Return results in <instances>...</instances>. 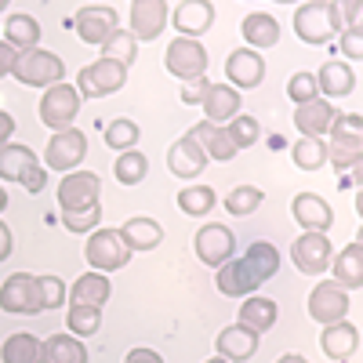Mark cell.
<instances>
[{"label": "cell", "mask_w": 363, "mask_h": 363, "mask_svg": "<svg viewBox=\"0 0 363 363\" xmlns=\"http://www.w3.org/2000/svg\"><path fill=\"white\" fill-rule=\"evenodd\" d=\"M113 174L120 186H138V182L149 174V160L138 153V149H131V153H120L116 164H113Z\"/></svg>", "instance_id": "ab89813d"}, {"label": "cell", "mask_w": 363, "mask_h": 363, "mask_svg": "<svg viewBox=\"0 0 363 363\" xmlns=\"http://www.w3.org/2000/svg\"><path fill=\"white\" fill-rule=\"evenodd\" d=\"M225 211L229 215H236V218H247V215H255V211L262 207V189L258 186H236L225 200Z\"/></svg>", "instance_id": "7bdbcfd3"}, {"label": "cell", "mask_w": 363, "mask_h": 363, "mask_svg": "<svg viewBox=\"0 0 363 363\" xmlns=\"http://www.w3.org/2000/svg\"><path fill=\"white\" fill-rule=\"evenodd\" d=\"M15 80L29 84V87H55L66 80V66L62 58H58L55 51H44V48H29V51H18L15 58Z\"/></svg>", "instance_id": "3957f363"}, {"label": "cell", "mask_w": 363, "mask_h": 363, "mask_svg": "<svg viewBox=\"0 0 363 363\" xmlns=\"http://www.w3.org/2000/svg\"><path fill=\"white\" fill-rule=\"evenodd\" d=\"M18 186L26 189V193H44V186H48V167H33V171H26V178L18 182Z\"/></svg>", "instance_id": "f907efd6"}, {"label": "cell", "mask_w": 363, "mask_h": 363, "mask_svg": "<svg viewBox=\"0 0 363 363\" xmlns=\"http://www.w3.org/2000/svg\"><path fill=\"white\" fill-rule=\"evenodd\" d=\"M124 84H128V66L113 62V58H99V62L80 69L77 95L80 99H106V95H116Z\"/></svg>", "instance_id": "8992f818"}, {"label": "cell", "mask_w": 363, "mask_h": 363, "mask_svg": "<svg viewBox=\"0 0 363 363\" xmlns=\"http://www.w3.org/2000/svg\"><path fill=\"white\" fill-rule=\"evenodd\" d=\"M338 48H342L345 58H352V62L363 58V29L359 26L356 29H342V33H338Z\"/></svg>", "instance_id": "c3c4849f"}, {"label": "cell", "mask_w": 363, "mask_h": 363, "mask_svg": "<svg viewBox=\"0 0 363 363\" xmlns=\"http://www.w3.org/2000/svg\"><path fill=\"white\" fill-rule=\"evenodd\" d=\"M196 258L203 262V265H211V269H218V265H225L233 255H236V236H233V229L229 225H200L196 229Z\"/></svg>", "instance_id": "4fadbf2b"}, {"label": "cell", "mask_w": 363, "mask_h": 363, "mask_svg": "<svg viewBox=\"0 0 363 363\" xmlns=\"http://www.w3.org/2000/svg\"><path fill=\"white\" fill-rule=\"evenodd\" d=\"M335 106H330L327 99H313V102H301L294 109V128L301 138H323L330 131V124H335Z\"/></svg>", "instance_id": "d6986e66"}, {"label": "cell", "mask_w": 363, "mask_h": 363, "mask_svg": "<svg viewBox=\"0 0 363 363\" xmlns=\"http://www.w3.org/2000/svg\"><path fill=\"white\" fill-rule=\"evenodd\" d=\"M87 157V135L77 131V128H66V131H55L48 138V149H44V164L55 167V171H73L80 167Z\"/></svg>", "instance_id": "9c48e42d"}, {"label": "cell", "mask_w": 363, "mask_h": 363, "mask_svg": "<svg viewBox=\"0 0 363 363\" xmlns=\"http://www.w3.org/2000/svg\"><path fill=\"white\" fill-rule=\"evenodd\" d=\"M4 8H8V4H4V0H0V11H4Z\"/></svg>", "instance_id": "91938a15"}, {"label": "cell", "mask_w": 363, "mask_h": 363, "mask_svg": "<svg viewBox=\"0 0 363 363\" xmlns=\"http://www.w3.org/2000/svg\"><path fill=\"white\" fill-rule=\"evenodd\" d=\"M15 58H18V51L0 40V77H8V73L15 69Z\"/></svg>", "instance_id": "816d5d0a"}, {"label": "cell", "mask_w": 363, "mask_h": 363, "mask_svg": "<svg viewBox=\"0 0 363 363\" xmlns=\"http://www.w3.org/2000/svg\"><path fill=\"white\" fill-rule=\"evenodd\" d=\"M69 26L77 29V37H80L84 44H99V48L120 29L116 11L106 8V4H87V8H80V11L69 18Z\"/></svg>", "instance_id": "8fae6325"}, {"label": "cell", "mask_w": 363, "mask_h": 363, "mask_svg": "<svg viewBox=\"0 0 363 363\" xmlns=\"http://www.w3.org/2000/svg\"><path fill=\"white\" fill-rule=\"evenodd\" d=\"M87 262H91V272H113V269H124L131 262V247L124 244L120 229H95L87 236V247H84Z\"/></svg>", "instance_id": "277c9868"}, {"label": "cell", "mask_w": 363, "mask_h": 363, "mask_svg": "<svg viewBox=\"0 0 363 363\" xmlns=\"http://www.w3.org/2000/svg\"><path fill=\"white\" fill-rule=\"evenodd\" d=\"M291 157H294V167H301V171H320L327 164V142L323 138H298L291 145Z\"/></svg>", "instance_id": "8d00e7d4"}, {"label": "cell", "mask_w": 363, "mask_h": 363, "mask_svg": "<svg viewBox=\"0 0 363 363\" xmlns=\"http://www.w3.org/2000/svg\"><path fill=\"white\" fill-rule=\"evenodd\" d=\"M240 29H244V40L251 48H277L280 44V22L272 15H265V11L247 15L244 22H240Z\"/></svg>", "instance_id": "d6a6232c"}, {"label": "cell", "mask_w": 363, "mask_h": 363, "mask_svg": "<svg viewBox=\"0 0 363 363\" xmlns=\"http://www.w3.org/2000/svg\"><path fill=\"white\" fill-rule=\"evenodd\" d=\"M37 40H40V22L33 15H22V11L8 15V22H4V44L8 48L29 51V48H37Z\"/></svg>", "instance_id": "1f68e13d"}, {"label": "cell", "mask_w": 363, "mask_h": 363, "mask_svg": "<svg viewBox=\"0 0 363 363\" xmlns=\"http://www.w3.org/2000/svg\"><path fill=\"white\" fill-rule=\"evenodd\" d=\"M356 345H359V330H356L349 320L323 327V335H320V349H323V356H327V359H338V363H345V359L356 352Z\"/></svg>", "instance_id": "603a6c76"}, {"label": "cell", "mask_w": 363, "mask_h": 363, "mask_svg": "<svg viewBox=\"0 0 363 363\" xmlns=\"http://www.w3.org/2000/svg\"><path fill=\"white\" fill-rule=\"evenodd\" d=\"M102 58H113V62H120V66H131L135 62V55H138V40L128 33V29H116V33L102 44Z\"/></svg>", "instance_id": "ee69618b"}, {"label": "cell", "mask_w": 363, "mask_h": 363, "mask_svg": "<svg viewBox=\"0 0 363 363\" xmlns=\"http://www.w3.org/2000/svg\"><path fill=\"white\" fill-rule=\"evenodd\" d=\"M189 138L203 149V157H211V160H233L236 157V145L229 142V135H225V128H218V124H207V120H200V124L189 131Z\"/></svg>", "instance_id": "4316f807"}, {"label": "cell", "mask_w": 363, "mask_h": 363, "mask_svg": "<svg viewBox=\"0 0 363 363\" xmlns=\"http://www.w3.org/2000/svg\"><path fill=\"white\" fill-rule=\"evenodd\" d=\"M138 135L142 131H138V124H135L131 116H116V120H109V124H106V145L116 149V153H131Z\"/></svg>", "instance_id": "74e56055"}, {"label": "cell", "mask_w": 363, "mask_h": 363, "mask_svg": "<svg viewBox=\"0 0 363 363\" xmlns=\"http://www.w3.org/2000/svg\"><path fill=\"white\" fill-rule=\"evenodd\" d=\"M167 167H171V174H178V178H196L203 167H207V157H203V149L189 138V135H182L174 145H171V153H167Z\"/></svg>", "instance_id": "7402d4cb"}, {"label": "cell", "mask_w": 363, "mask_h": 363, "mask_svg": "<svg viewBox=\"0 0 363 363\" xmlns=\"http://www.w3.org/2000/svg\"><path fill=\"white\" fill-rule=\"evenodd\" d=\"M277 363H309L306 356H298V352H287V356H280Z\"/></svg>", "instance_id": "9f6ffc18"}, {"label": "cell", "mask_w": 363, "mask_h": 363, "mask_svg": "<svg viewBox=\"0 0 363 363\" xmlns=\"http://www.w3.org/2000/svg\"><path fill=\"white\" fill-rule=\"evenodd\" d=\"M164 66H167V73L178 77L182 84H186V80H196V77H203V69H207V51H203L200 40L174 37V40L167 44Z\"/></svg>", "instance_id": "ba28073f"}, {"label": "cell", "mask_w": 363, "mask_h": 363, "mask_svg": "<svg viewBox=\"0 0 363 363\" xmlns=\"http://www.w3.org/2000/svg\"><path fill=\"white\" fill-rule=\"evenodd\" d=\"M225 135H229V142L236 145V153H240V149H251V145L262 138V124H258L255 116L240 113V116H233L229 124H225Z\"/></svg>", "instance_id": "b9f144b4"}, {"label": "cell", "mask_w": 363, "mask_h": 363, "mask_svg": "<svg viewBox=\"0 0 363 363\" xmlns=\"http://www.w3.org/2000/svg\"><path fill=\"white\" fill-rule=\"evenodd\" d=\"M66 323H69V335H73V338H91V335H99V327H102V309L69 306Z\"/></svg>", "instance_id": "60d3db41"}, {"label": "cell", "mask_w": 363, "mask_h": 363, "mask_svg": "<svg viewBox=\"0 0 363 363\" xmlns=\"http://www.w3.org/2000/svg\"><path fill=\"white\" fill-rule=\"evenodd\" d=\"M11 135H15V116L0 109V149H4V145L11 142Z\"/></svg>", "instance_id": "db71d44e"}, {"label": "cell", "mask_w": 363, "mask_h": 363, "mask_svg": "<svg viewBox=\"0 0 363 363\" xmlns=\"http://www.w3.org/2000/svg\"><path fill=\"white\" fill-rule=\"evenodd\" d=\"M330 240L327 233H301L291 247V258H294V269L306 272V277H320V272L330 269Z\"/></svg>", "instance_id": "7c38bea8"}, {"label": "cell", "mask_w": 363, "mask_h": 363, "mask_svg": "<svg viewBox=\"0 0 363 363\" xmlns=\"http://www.w3.org/2000/svg\"><path fill=\"white\" fill-rule=\"evenodd\" d=\"M120 236H124V244L131 247V255H142V251H153V247H160L164 229H160V222H153V218L138 215V218H128V222H124Z\"/></svg>", "instance_id": "83f0119b"}, {"label": "cell", "mask_w": 363, "mask_h": 363, "mask_svg": "<svg viewBox=\"0 0 363 363\" xmlns=\"http://www.w3.org/2000/svg\"><path fill=\"white\" fill-rule=\"evenodd\" d=\"M207 87H211V80L196 77V80H186V84H182L178 95H182V102H186V106H200V102H203V95H207Z\"/></svg>", "instance_id": "681fc988"}, {"label": "cell", "mask_w": 363, "mask_h": 363, "mask_svg": "<svg viewBox=\"0 0 363 363\" xmlns=\"http://www.w3.org/2000/svg\"><path fill=\"white\" fill-rule=\"evenodd\" d=\"M171 18V8L164 0H135L131 4V29L128 33L135 40H157L164 33V26Z\"/></svg>", "instance_id": "2e32d148"}, {"label": "cell", "mask_w": 363, "mask_h": 363, "mask_svg": "<svg viewBox=\"0 0 363 363\" xmlns=\"http://www.w3.org/2000/svg\"><path fill=\"white\" fill-rule=\"evenodd\" d=\"M40 363H87V349L73 335H51L40 342Z\"/></svg>", "instance_id": "f546056e"}, {"label": "cell", "mask_w": 363, "mask_h": 363, "mask_svg": "<svg viewBox=\"0 0 363 363\" xmlns=\"http://www.w3.org/2000/svg\"><path fill=\"white\" fill-rule=\"evenodd\" d=\"M316 87H320V95H327V99H345V95H352V87H356V73H352L349 62L330 58V62H323L320 73H316Z\"/></svg>", "instance_id": "cb8c5ba5"}, {"label": "cell", "mask_w": 363, "mask_h": 363, "mask_svg": "<svg viewBox=\"0 0 363 363\" xmlns=\"http://www.w3.org/2000/svg\"><path fill=\"white\" fill-rule=\"evenodd\" d=\"M113 287H109V277L102 272H84V277L73 284V306H87V309H102L109 301Z\"/></svg>", "instance_id": "4dcf8cb0"}, {"label": "cell", "mask_w": 363, "mask_h": 363, "mask_svg": "<svg viewBox=\"0 0 363 363\" xmlns=\"http://www.w3.org/2000/svg\"><path fill=\"white\" fill-rule=\"evenodd\" d=\"M102 203V178L95 171H69L58 182V207L62 215H77V211L99 207Z\"/></svg>", "instance_id": "5b68a950"}, {"label": "cell", "mask_w": 363, "mask_h": 363, "mask_svg": "<svg viewBox=\"0 0 363 363\" xmlns=\"http://www.w3.org/2000/svg\"><path fill=\"white\" fill-rule=\"evenodd\" d=\"M218 356L222 359H251L255 352H258V335L255 330H247V327H240V323H233V327H222L218 330Z\"/></svg>", "instance_id": "484cf974"}, {"label": "cell", "mask_w": 363, "mask_h": 363, "mask_svg": "<svg viewBox=\"0 0 363 363\" xmlns=\"http://www.w3.org/2000/svg\"><path fill=\"white\" fill-rule=\"evenodd\" d=\"M40 160L29 145H18V142H8L4 149H0V178L4 182H22L26 171H33Z\"/></svg>", "instance_id": "f1b7e54d"}, {"label": "cell", "mask_w": 363, "mask_h": 363, "mask_svg": "<svg viewBox=\"0 0 363 363\" xmlns=\"http://www.w3.org/2000/svg\"><path fill=\"white\" fill-rule=\"evenodd\" d=\"M287 95H291V102L294 106H301V102H313V99H320V87H316V73H294L291 80H287Z\"/></svg>", "instance_id": "bcb514c9"}, {"label": "cell", "mask_w": 363, "mask_h": 363, "mask_svg": "<svg viewBox=\"0 0 363 363\" xmlns=\"http://www.w3.org/2000/svg\"><path fill=\"white\" fill-rule=\"evenodd\" d=\"M124 363H164V359H160V352H153V349H131V352L124 356Z\"/></svg>", "instance_id": "f5cc1de1"}, {"label": "cell", "mask_w": 363, "mask_h": 363, "mask_svg": "<svg viewBox=\"0 0 363 363\" xmlns=\"http://www.w3.org/2000/svg\"><path fill=\"white\" fill-rule=\"evenodd\" d=\"M0 309L11 316H37L40 301H37V277L29 272H11V277L0 284Z\"/></svg>", "instance_id": "30bf717a"}, {"label": "cell", "mask_w": 363, "mask_h": 363, "mask_svg": "<svg viewBox=\"0 0 363 363\" xmlns=\"http://www.w3.org/2000/svg\"><path fill=\"white\" fill-rule=\"evenodd\" d=\"M62 222H66L69 233H95V225L102 222V203L87 207V211H77V215H62Z\"/></svg>", "instance_id": "7dc6e473"}, {"label": "cell", "mask_w": 363, "mask_h": 363, "mask_svg": "<svg viewBox=\"0 0 363 363\" xmlns=\"http://www.w3.org/2000/svg\"><path fill=\"white\" fill-rule=\"evenodd\" d=\"M244 262H247V269L255 272V280H258V284H265V280L277 277V269H280V251L272 247V244H265V240H258V244H251V247H247Z\"/></svg>", "instance_id": "e575fe53"}, {"label": "cell", "mask_w": 363, "mask_h": 363, "mask_svg": "<svg viewBox=\"0 0 363 363\" xmlns=\"http://www.w3.org/2000/svg\"><path fill=\"white\" fill-rule=\"evenodd\" d=\"M240 320V327H247V330H255V335H265L269 327H277V316H280V309H277V301L272 298H262V294H251V298H244V306H240V313H236Z\"/></svg>", "instance_id": "d4e9b609"}, {"label": "cell", "mask_w": 363, "mask_h": 363, "mask_svg": "<svg viewBox=\"0 0 363 363\" xmlns=\"http://www.w3.org/2000/svg\"><path fill=\"white\" fill-rule=\"evenodd\" d=\"M215 203H218V196H215L211 186H186L178 193V207L186 211L189 218H200V215H207V211H215Z\"/></svg>", "instance_id": "f35d334b"}, {"label": "cell", "mask_w": 363, "mask_h": 363, "mask_svg": "<svg viewBox=\"0 0 363 363\" xmlns=\"http://www.w3.org/2000/svg\"><path fill=\"white\" fill-rule=\"evenodd\" d=\"M327 135L335 138L327 145V160H335L338 171L359 167V160H363V116L359 113H338Z\"/></svg>", "instance_id": "7a4b0ae2"}, {"label": "cell", "mask_w": 363, "mask_h": 363, "mask_svg": "<svg viewBox=\"0 0 363 363\" xmlns=\"http://www.w3.org/2000/svg\"><path fill=\"white\" fill-rule=\"evenodd\" d=\"M225 77L233 80L229 87L233 91H251V87H258L262 84V77H265V62H262V55L258 51H247V48H240V51H233L229 58H225Z\"/></svg>", "instance_id": "ac0fdd59"}, {"label": "cell", "mask_w": 363, "mask_h": 363, "mask_svg": "<svg viewBox=\"0 0 363 363\" xmlns=\"http://www.w3.org/2000/svg\"><path fill=\"white\" fill-rule=\"evenodd\" d=\"M306 309H309V316H313L316 323H323V327L342 323L345 313H349V294H345L338 284H316Z\"/></svg>", "instance_id": "5bb4252c"}, {"label": "cell", "mask_w": 363, "mask_h": 363, "mask_svg": "<svg viewBox=\"0 0 363 363\" xmlns=\"http://www.w3.org/2000/svg\"><path fill=\"white\" fill-rule=\"evenodd\" d=\"M200 109H203L207 124L225 128L233 116H240V91H233L229 84H211L207 95H203V102H200Z\"/></svg>", "instance_id": "ffe728a7"}, {"label": "cell", "mask_w": 363, "mask_h": 363, "mask_svg": "<svg viewBox=\"0 0 363 363\" xmlns=\"http://www.w3.org/2000/svg\"><path fill=\"white\" fill-rule=\"evenodd\" d=\"M207 363H229V359H222V356H211Z\"/></svg>", "instance_id": "680465c9"}, {"label": "cell", "mask_w": 363, "mask_h": 363, "mask_svg": "<svg viewBox=\"0 0 363 363\" xmlns=\"http://www.w3.org/2000/svg\"><path fill=\"white\" fill-rule=\"evenodd\" d=\"M291 215L298 225H306V233H327L335 225V207H330L320 193H298L291 200Z\"/></svg>", "instance_id": "e0dca14e"}, {"label": "cell", "mask_w": 363, "mask_h": 363, "mask_svg": "<svg viewBox=\"0 0 363 363\" xmlns=\"http://www.w3.org/2000/svg\"><path fill=\"white\" fill-rule=\"evenodd\" d=\"M37 301H40V313L66 306V284L58 277H37Z\"/></svg>", "instance_id": "f6af8a7d"}, {"label": "cell", "mask_w": 363, "mask_h": 363, "mask_svg": "<svg viewBox=\"0 0 363 363\" xmlns=\"http://www.w3.org/2000/svg\"><path fill=\"white\" fill-rule=\"evenodd\" d=\"M335 280H338L342 291L363 287V244H349V247L335 258Z\"/></svg>", "instance_id": "836d02e7"}, {"label": "cell", "mask_w": 363, "mask_h": 363, "mask_svg": "<svg viewBox=\"0 0 363 363\" xmlns=\"http://www.w3.org/2000/svg\"><path fill=\"white\" fill-rule=\"evenodd\" d=\"M4 207H8V193H4V189H0V211H4Z\"/></svg>", "instance_id": "6f0895ef"}, {"label": "cell", "mask_w": 363, "mask_h": 363, "mask_svg": "<svg viewBox=\"0 0 363 363\" xmlns=\"http://www.w3.org/2000/svg\"><path fill=\"white\" fill-rule=\"evenodd\" d=\"M342 11L338 4H330V0H313V4H301L294 11V33L298 40L306 44H327L342 33Z\"/></svg>", "instance_id": "6da1fadb"}, {"label": "cell", "mask_w": 363, "mask_h": 363, "mask_svg": "<svg viewBox=\"0 0 363 363\" xmlns=\"http://www.w3.org/2000/svg\"><path fill=\"white\" fill-rule=\"evenodd\" d=\"M0 359L4 363H40V338H33L29 330H18V335H11L4 342Z\"/></svg>", "instance_id": "d590c367"}, {"label": "cell", "mask_w": 363, "mask_h": 363, "mask_svg": "<svg viewBox=\"0 0 363 363\" xmlns=\"http://www.w3.org/2000/svg\"><path fill=\"white\" fill-rule=\"evenodd\" d=\"M11 244H15V236H11L8 222H0V262H4V258L11 255Z\"/></svg>", "instance_id": "11a10c76"}, {"label": "cell", "mask_w": 363, "mask_h": 363, "mask_svg": "<svg viewBox=\"0 0 363 363\" xmlns=\"http://www.w3.org/2000/svg\"><path fill=\"white\" fill-rule=\"evenodd\" d=\"M80 102H84V99L77 95V87L62 80V84H55V87L44 91L37 113H40V120H44V128L66 131V128H73V120H77V113H80Z\"/></svg>", "instance_id": "52a82bcc"}, {"label": "cell", "mask_w": 363, "mask_h": 363, "mask_svg": "<svg viewBox=\"0 0 363 363\" xmlns=\"http://www.w3.org/2000/svg\"><path fill=\"white\" fill-rule=\"evenodd\" d=\"M167 22L178 29V37L196 40L200 33L211 29V22H215V4H211V0H182V4L171 8Z\"/></svg>", "instance_id": "9a60e30c"}, {"label": "cell", "mask_w": 363, "mask_h": 363, "mask_svg": "<svg viewBox=\"0 0 363 363\" xmlns=\"http://www.w3.org/2000/svg\"><path fill=\"white\" fill-rule=\"evenodd\" d=\"M215 284H218V291H222L225 298H251V294L262 287V284L255 280V272L247 269L244 258H229L225 265H218Z\"/></svg>", "instance_id": "44dd1931"}]
</instances>
